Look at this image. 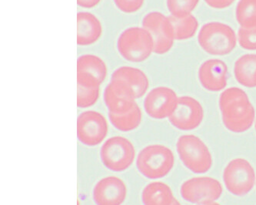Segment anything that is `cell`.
<instances>
[{
  "mask_svg": "<svg viewBox=\"0 0 256 205\" xmlns=\"http://www.w3.org/2000/svg\"><path fill=\"white\" fill-rule=\"evenodd\" d=\"M218 104L223 124L227 130L241 134L251 128L256 111L244 90L238 87L224 90L220 95Z\"/></svg>",
  "mask_w": 256,
  "mask_h": 205,
  "instance_id": "1",
  "label": "cell"
},
{
  "mask_svg": "<svg viewBox=\"0 0 256 205\" xmlns=\"http://www.w3.org/2000/svg\"><path fill=\"white\" fill-rule=\"evenodd\" d=\"M175 164V157L171 149L162 144H152L138 153L136 166L144 177L152 180L168 175Z\"/></svg>",
  "mask_w": 256,
  "mask_h": 205,
  "instance_id": "2",
  "label": "cell"
},
{
  "mask_svg": "<svg viewBox=\"0 0 256 205\" xmlns=\"http://www.w3.org/2000/svg\"><path fill=\"white\" fill-rule=\"evenodd\" d=\"M117 50L127 61L141 63L154 53V42L151 34L144 27H130L118 37Z\"/></svg>",
  "mask_w": 256,
  "mask_h": 205,
  "instance_id": "3",
  "label": "cell"
},
{
  "mask_svg": "<svg viewBox=\"0 0 256 205\" xmlns=\"http://www.w3.org/2000/svg\"><path fill=\"white\" fill-rule=\"evenodd\" d=\"M236 34L227 24L212 22L204 24L198 34V41L204 52L210 55L224 56L234 50L237 44Z\"/></svg>",
  "mask_w": 256,
  "mask_h": 205,
  "instance_id": "4",
  "label": "cell"
},
{
  "mask_svg": "<svg viewBox=\"0 0 256 205\" xmlns=\"http://www.w3.org/2000/svg\"><path fill=\"white\" fill-rule=\"evenodd\" d=\"M176 149L180 160L190 171L201 174L206 173L212 167L211 152L197 136H181L177 141Z\"/></svg>",
  "mask_w": 256,
  "mask_h": 205,
  "instance_id": "5",
  "label": "cell"
},
{
  "mask_svg": "<svg viewBox=\"0 0 256 205\" xmlns=\"http://www.w3.org/2000/svg\"><path fill=\"white\" fill-rule=\"evenodd\" d=\"M101 160L105 167L114 172L127 170L135 160L136 150L128 139L121 136L110 137L102 146Z\"/></svg>",
  "mask_w": 256,
  "mask_h": 205,
  "instance_id": "6",
  "label": "cell"
},
{
  "mask_svg": "<svg viewBox=\"0 0 256 205\" xmlns=\"http://www.w3.org/2000/svg\"><path fill=\"white\" fill-rule=\"evenodd\" d=\"M223 181L227 190L233 195H246L252 191L256 183L254 167L246 159H233L224 167Z\"/></svg>",
  "mask_w": 256,
  "mask_h": 205,
  "instance_id": "7",
  "label": "cell"
},
{
  "mask_svg": "<svg viewBox=\"0 0 256 205\" xmlns=\"http://www.w3.org/2000/svg\"><path fill=\"white\" fill-rule=\"evenodd\" d=\"M142 24L152 37L155 54L162 55L170 51L176 40L170 17L160 12H151L143 17Z\"/></svg>",
  "mask_w": 256,
  "mask_h": 205,
  "instance_id": "8",
  "label": "cell"
},
{
  "mask_svg": "<svg viewBox=\"0 0 256 205\" xmlns=\"http://www.w3.org/2000/svg\"><path fill=\"white\" fill-rule=\"evenodd\" d=\"M222 183L210 177H197L188 179L182 184L180 193L186 201L192 203L216 201L222 194Z\"/></svg>",
  "mask_w": 256,
  "mask_h": 205,
  "instance_id": "9",
  "label": "cell"
},
{
  "mask_svg": "<svg viewBox=\"0 0 256 205\" xmlns=\"http://www.w3.org/2000/svg\"><path fill=\"white\" fill-rule=\"evenodd\" d=\"M108 130L106 119L95 110L84 112L77 119V137L84 145H98L105 140Z\"/></svg>",
  "mask_w": 256,
  "mask_h": 205,
  "instance_id": "10",
  "label": "cell"
},
{
  "mask_svg": "<svg viewBox=\"0 0 256 205\" xmlns=\"http://www.w3.org/2000/svg\"><path fill=\"white\" fill-rule=\"evenodd\" d=\"M204 118L202 106L196 99L188 96L178 97L175 111L168 117L172 125L182 131L198 128Z\"/></svg>",
  "mask_w": 256,
  "mask_h": 205,
  "instance_id": "11",
  "label": "cell"
},
{
  "mask_svg": "<svg viewBox=\"0 0 256 205\" xmlns=\"http://www.w3.org/2000/svg\"><path fill=\"white\" fill-rule=\"evenodd\" d=\"M178 97L172 89L158 87L152 89L144 100L146 113L152 118L162 120L168 118L175 111Z\"/></svg>",
  "mask_w": 256,
  "mask_h": 205,
  "instance_id": "12",
  "label": "cell"
},
{
  "mask_svg": "<svg viewBox=\"0 0 256 205\" xmlns=\"http://www.w3.org/2000/svg\"><path fill=\"white\" fill-rule=\"evenodd\" d=\"M104 102L110 113L125 114L136 104L135 93L125 82L118 79H111L106 87Z\"/></svg>",
  "mask_w": 256,
  "mask_h": 205,
  "instance_id": "13",
  "label": "cell"
},
{
  "mask_svg": "<svg viewBox=\"0 0 256 205\" xmlns=\"http://www.w3.org/2000/svg\"><path fill=\"white\" fill-rule=\"evenodd\" d=\"M92 195L96 205H122L126 198V185L118 177H104L96 184Z\"/></svg>",
  "mask_w": 256,
  "mask_h": 205,
  "instance_id": "14",
  "label": "cell"
},
{
  "mask_svg": "<svg viewBox=\"0 0 256 205\" xmlns=\"http://www.w3.org/2000/svg\"><path fill=\"white\" fill-rule=\"evenodd\" d=\"M200 84L206 90L218 92L224 90L228 80V67L222 60L212 59L203 63L198 70Z\"/></svg>",
  "mask_w": 256,
  "mask_h": 205,
  "instance_id": "15",
  "label": "cell"
},
{
  "mask_svg": "<svg viewBox=\"0 0 256 205\" xmlns=\"http://www.w3.org/2000/svg\"><path fill=\"white\" fill-rule=\"evenodd\" d=\"M102 25L98 17L90 12L77 14V44L82 47L92 45L102 35Z\"/></svg>",
  "mask_w": 256,
  "mask_h": 205,
  "instance_id": "16",
  "label": "cell"
},
{
  "mask_svg": "<svg viewBox=\"0 0 256 205\" xmlns=\"http://www.w3.org/2000/svg\"><path fill=\"white\" fill-rule=\"evenodd\" d=\"M102 83L92 74L77 72V106L88 108L96 104L100 97Z\"/></svg>",
  "mask_w": 256,
  "mask_h": 205,
  "instance_id": "17",
  "label": "cell"
},
{
  "mask_svg": "<svg viewBox=\"0 0 256 205\" xmlns=\"http://www.w3.org/2000/svg\"><path fill=\"white\" fill-rule=\"evenodd\" d=\"M111 79H118L128 84L135 93L136 99L145 95L148 87L150 80L145 72L134 67H118L112 74Z\"/></svg>",
  "mask_w": 256,
  "mask_h": 205,
  "instance_id": "18",
  "label": "cell"
},
{
  "mask_svg": "<svg viewBox=\"0 0 256 205\" xmlns=\"http://www.w3.org/2000/svg\"><path fill=\"white\" fill-rule=\"evenodd\" d=\"M175 197L166 183L154 181L146 186L142 193L144 205H171Z\"/></svg>",
  "mask_w": 256,
  "mask_h": 205,
  "instance_id": "19",
  "label": "cell"
},
{
  "mask_svg": "<svg viewBox=\"0 0 256 205\" xmlns=\"http://www.w3.org/2000/svg\"><path fill=\"white\" fill-rule=\"evenodd\" d=\"M234 77L241 85L248 88L256 87V54H246L236 60Z\"/></svg>",
  "mask_w": 256,
  "mask_h": 205,
  "instance_id": "20",
  "label": "cell"
},
{
  "mask_svg": "<svg viewBox=\"0 0 256 205\" xmlns=\"http://www.w3.org/2000/svg\"><path fill=\"white\" fill-rule=\"evenodd\" d=\"M77 72L92 74L102 84L106 78L108 69L104 60L98 56L84 54L77 60Z\"/></svg>",
  "mask_w": 256,
  "mask_h": 205,
  "instance_id": "21",
  "label": "cell"
},
{
  "mask_svg": "<svg viewBox=\"0 0 256 205\" xmlns=\"http://www.w3.org/2000/svg\"><path fill=\"white\" fill-rule=\"evenodd\" d=\"M108 118L112 124L122 132L135 130L141 124L142 111L138 104H136L130 111L125 114H115L108 113Z\"/></svg>",
  "mask_w": 256,
  "mask_h": 205,
  "instance_id": "22",
  "label": "cell"
},
{
  "mask_svg": "<svg viewBox=\"0 0 256 205\" xmlns=\"http://www.w3.org/2000/svg\"><path fill=\"white\" fill-rule=\"evenodd\" d=\"M170 20L174 29L176 40H186L192 38L198 30V20L194 16L183 17H175L170 16Z\"/></svg>",
  "mask_w": 256,
  "mask_h": 205,
  "instance_id": "23",
  "label": "cell"
},
{
  "mask_svg": "<svg viewBox=\"0 0 256 205\" xmlns=\"http://www.w3.org/2000/svg\"><path fill=\"white\" fill-rule=\"evenodd\" d=\"M237 22L242 28L256 27V0H240L236 10Z\"/></svg>",
  "mask_w": 256,
  "mask_h": 205,
  "instance_id": "24",
  "label": "cell"
},
{
  "mask_svg": "<svg viewBox=\"0 0 256 205\" xmlns=\"http://www.w3.org/2000/svg\"><path fill=\"white\" fill-rule=\"evenodd\" d=\"M200 0H167V7L171 16L183 17L190 15Z\"/></svg>",
  "mask_w": 256,
  "mask_h": 205,
  "instance_id": "25",
  "label": "cell"
},
{
  "mask_svg": "<svg viewBox=\"0 0 256 205\" xmlns=\"http://www.w3.org/2000/svg\"><path fill=\"white\" fill-rule=\"evenodd\" d=\"M237 39L242 48L246 50H256V27L253 28L240 27Z\"/></svg>",
  "mask_w": 256,
  "mask_h": 205,
  "instance_id": "26",
  "label": "cell"
},
{
  "mask_svg": "<svg viewBox=\"0 0 256 205\" xmlns=\"http://www.w3.org/2000/svg\"><path fill=\"white\" fill-rule=\"evenodd\" d=\"M116 8L126 14H135L141 10L145 0H114Z\"/></svg>",
  "mask_w": 256,
  "mask_h": 205,
  "instance_id": "27",
  "label": "cell"
},
{
  "mask_svg": "<svg viewBox=\"0 0 256 205\" xmlns=\"http://www.w3.org/2000/svg\"><path fill=\"white\" fill-rule=\"evenodd\" d=\"M207 5L214 9H224L231 6L236 0H204Z\"/></svg>",
  "mask_w": 256,
  "mask_h": 205,
  "instance_id": "28",
  "label": "cell"
},
{
  "mask_svg": "<svg viewBox=\"0 0 256 205\" xmlns=\"http://www.w3.org/2000/svg\"><path fill=\"white\" fill-rule=\"evenodd\" d=\"M102 0H77V4L82 8L92 9L98 6Z\"/></svg>",
  "mask_w": 256,
  "mask_h": 205,
  "instance_id": "29",
  "label": "cell"
},
{
  "mask_svg": "<svg viewBox=\"0 0 256 205\" xmlns=\"http://www.w3.org/2000/svg\"><path fill=\"white\" fill-rule=\"evenodd\" d=\"M197 205H221L220 203H217L216 201L208 202V203H200V204Z\"/></svg>",
  "mask_w": 256,
  "mask_h": 205,
  "instance_id": "30",
  "label": "cell"
},
{
  "mask_svg": "<svg viewBox=\"0 0 256 205\" xmlns=\"http://www.w3.org/2000/svg\"><path fill=\"white\" fill-rule=\"evenodd\" d=\"M171 205H182L181 203H180V202L178 201V200H177L176 198H175V200H173L172 203Z\"/></svg>",
  "mask_w": 256,
  "mask_h": 205,
  "instance_id": "31",
  "label": "cell"
},
{
  "mask_svg": "<svg viewBox=\"0 0 256 205\" xmlns=\"http://www.w3.org/2000/svg\"><path fill=\"white\" fill-rule=\"evenodd\" d=\"M254 129H256V123H254Z\"/></svg>",
  "mask_w": 256,
  "mask_h": 205,
  "instance_id": "32",
  "label": "cell"
}]
</instances>
